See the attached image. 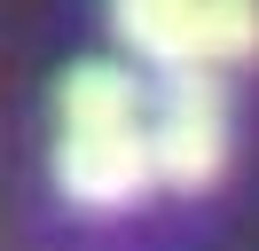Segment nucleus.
Returning a JSON list of instances; mask_svg holds the SVG:
<instances>
[{"label":"nucleus","mask_w":259,"mask_h":251,"mask_svg":"<svg viewBox=\"0 0 259 251\" xmlns=\"http://www.w3.org/2000/svg\"><path fill=\"white\" fill-rule=\"evenodd\" d=\"M149 157H157L165 188H212L228 173V94L212 71H173L157 87Z\"/></svg>","instance_id":"1"},{"label":"nucleus","mask_w":259,"mask_h":251,"mask_svg":"<svg viewBox=\"0 0 259 251\" xmlns=\"http://www.w3.org/2000/svg\"><path fill=\"white\" fill-rule=\"evenodd\" d=\"M55 188H63L79 212H126L157 188V157H149L142 126H118V134H63L55 141Z\"/></svg>","instance_id":"2"},{"label":"nucleus","mask_w":259,"mask_h":251,"mask_svg":"<svg viewBox=\"0 0 259 251\" xmlns=\"http://www.w3.org/2000/svg\"><path fill=\"white\" fill-rule=\"evenodd\" d=\"M55 118L63 134H118V126H142V78L126 63H79L55 87Z\"/></svg>","instance_id":"3"},{"label":"nucleus","mask_w":259,"mask_h":251,"mask_svg":"<svg viewBox=\"0 0 259 251\" xmlns=\"http://www.w3.org/2000/svg\"><path fill=\"white\" fill-rule=\"evenodd\" d=\"M110 24H118V39H126L142 63H157L165 78L189 71V24H196V0H110Z\"/></svg>","instance_id":"4"},{"label":"nucleus","mask_w":259,"mask_h":251,"mask_svg":"<svg viewBox=\"0 0 259 251\" xmlns=\"http://www.w3.org/2000/svg\"><path fill=\"white\" fill-rule=\"evenodd\" d=\"M236 63H259V0H196L189 24V71H236Z\"/></svg>","instance_id":"5"}]
</instances>
